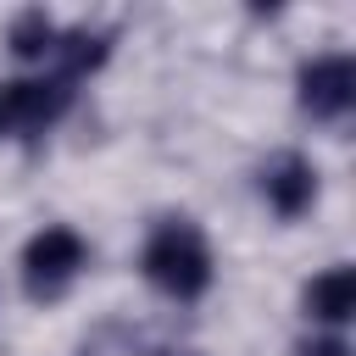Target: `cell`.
Instances as JSON below:
<instances>
[{"label":"cell","mask_w":356,"mask_h":356,"mask_svg":"<svg viewBox=\"0 0 356 356\" xmlns=\"http://www.w3.org/2000/svg\"><path fill=\"white\" fill-rule=\"evenodd\" d=\"M300 312H306L312 323H323V334H339V328L356 317V273H350L345 261L323 267V273L300 289Z\"/></svg>","instance_id":"8992f818"},{"label":"cell","mask_w":356,"mask_h":356,"mask_svg":"<svg viewBox=\"0 0 356 356\" xmlns=\"http://www.w3.org/2000/svg\"><path fill=\"white\" fill-rule=\"evenodd\" d=\"M139 273L156 295L189 306L200 300L211 284H217V256H211V239L200 234V222L189 217H161L150 234H145V250H139Z\"/></svg>","instance_id":"6da1fadb"},{"label":"cell","mask_w":356,"mask_h":356,"mask_svg":"<svg viewBox=\"0 0 356 356\" xmlns=\"http://www.w3.org/2000/svg\"><path fill=\"white\" fill-rule=\"evenodd\" d=\"M256 189H261V200H267L273 217L295 222V217H306V211L317 206V189H323V184H317V161L300 156V150H278V156L261 161Z\"/></svg>","instance_id":"5b68a950"},{"label":"cell","mask_w":356,"mask_h":356,"mask_svg":"<svg viewBox=\"0 0 356 356\" xmlns=\"http://www.w3.org/2000/svg\"><path fill=\"white\" fill-rule=\"evenodd\" d=\"M295 356H356V350L345 345V334H312L295 345Z\"/></svg>","instance_id":"9c48e42d"},{"label":"cell","mask_w":356,"mask_h":356,"mask_svg":"<svg viewBox=\"0 0 356 356\" xmlns=\"http://www.w3.org/2000/svg\"><path fill=\"white\" fill-rule=\"evenodd\" d=\"M6 134H11V128H6V106H0V139H6Z\"/></svg>","instance_id":"30bf717a"},{"label":"cell","mask_w":356,"mask_h":356,"mask_svg":"<svg viewBox=\"0 0 356 356\" xmlns=\"http://www.w3.org/2000/svg\"><path fill=\"white\" fill-rule=\"evenodd\" d=\"M17 267H22L28 300H61L83 278V267H89V239L78 228H67V222H44L39 234L22 239Z\"/></svg>","instance_id":"7a4b0ae2"},{"label":"cell","mask_w":356,"mask_h":356,"mask_svg":"<svg viewBox=\"0 0 356 356\" xmlns=\"http://www.w3.org/2000/svg\"><path fill=\"white\" fill-rule=\"evenodd\" d=\"M72 95H78V89H72L61 72H50V67L22 72V78L0 83L6 128H17V134H44V128H56V122L72 111Z\"/></svg>","instance_id":"277c9868"},{"label":"cell","mask_w":356,"mask_h":356,"mask_svg":"<svg viewBox=\"0 0 356 356\" xmlns=\"http://www.w3.org/2000/svg\"><path fill=\"white\" fill-rule=\"evenodd\" d=\"M295 106L312 122H339L356 106V61L350 50H317L295 67Z\"/></svg>","instance_id":"3957f363"},{"label":"cell","mask_w":356,"mask_h":356,"mask_svg":"<svg viewBox=\"0 0 356 356\" xmlns=\"http://www.w3.org/2000/svg\"><path fill=\"white\" fill-rule=\"evenodd\" d=\"M106 61H111V33H100V28H61L56 56H50V72H61L67 83H78V78L100 72Z\"/></svg>","instance_id":"52a82bcc"},{"label":"cell","mask_w":356,"mask_h":356,"mask_svg":"<svg viewBox=\"0 0 356 356\" xmlns=\"http://www.w3.org/2000/svg\"><path fill=\"white\" fill-rule=\"evenodd\" d=\"M56 39H61V28H56V17L39 11V6H28V11H17V17L6 22V50H11L22 67H50Z\"/></svg>","instance_id":"ba28073f"}]
</instances>
